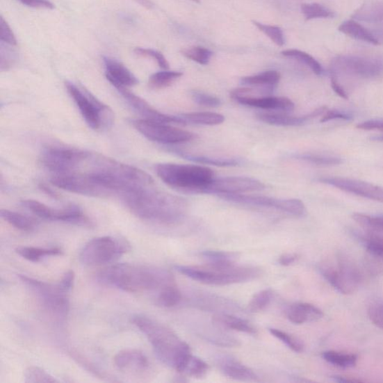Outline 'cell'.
<instances>
[{
  "instance_id": "cell-1",
  "label": "cell",
  "mask_w": 383,
  "mask_h": 383,
  "mask_svg": "<svg viewBox=\"0 0 383 383\" xmlns=\"http://www.w3.org/2000/svg\"><path fill=\"white\" fill-rule=\"evenodd\" d=\"M120 197L136 217L147 222L173 225L185 217L186 202L184 199L157 191L152 186L127 191Z\"/></svg>"
},
{
  "instance_id": "cell-2",
  "label": "cell",
  "mask_w": 383,
  "mask_h": 383,
  "mask_svg": "<svg viewBox=\"0 0 383 383\" xmlns=\"http://www.w3.org/2000/svg\"><path fill=\"white\" fill-rule=\"evenodd\" d=\"M97 279L106 286L133 293L160 292L165 287L175 284L170 271L136 263L111 265L98 272Z\"/></svg>"
},
{
  "instance_id": "cell-3",
  "label": "cell",
  "mask_w": 383,
  "mask_h": 383,
  "mask_svg": "<svg viewBox=\"0 0 383 383\" xmlns=\"http://www.w3.org/2000/svg\"><path fill=\"white\" fill-rule=\"evenodd\" d=\"M132 323L149 341L155 355L164 365L184 373L192 357L190 346L170 329L154 320L136 316Z\"/></svg>"
},
{
  "instance_id": "cell-4",
  "label": "cell",
  "mask_w": 383,
  "mask_h": 383,
  "mask_svg": "<svg viewBox=\"0 0 383 383\" xmlns=\"http://www.w3.org/2000/svg\"><path fill=\"white\" fill-rule=\"evenodd\" d=\"M175 270L194 281L218 286L250 282L259 278L261 274L259 268L238 267L235 263H209L206 267L178 265Z\"/></svg>"
},
{
  "instance_id": "cell-5",
  "label": "cell",
  "mask_w": 383,
  "mask_h": 383,
  "mask_svg": "<svg viewBox=\"0 0 383 383\" xmlns=\"http://www.w3.org/2000/svg\"><path fill=\"white\" fill-rule=\"evenodd\" d=\"M155 171L165 184L186 193H198L214 179L213 172L201 165L161 163Z\"/></svg>"
},
{
  "instance_id": "cell-6",
  "label": "cell",
  "mask_w": 383,
  "mask_h": 383,
  "mask_svg": "<svg viewBox=\"0 0 383 383\" xmlns=\"http://www.w3.org/2000/svg\"><path fill=\"white\" fill-rule=\"evenodd\" d=\"M65 86L88 127L95 131L110 129L114 122V113L109 106L85 88L70 82H67Z\"/></svg>"
},
{
  "instance_id": "cell-7",
  "label": "cell",
  "mask_w": 383,
  "mask_h": 383,
  "mask_svg": "<svg viewBox=\"0 0 383 383\" xmlns=\"http://www.w3.org/2000/svg\"><path fill=\"white\" fill-rule=\"evenodd\" d=\"M131 249L129 241L123 238L101 237L88 242L80 253V260L88 266H97L119 259Z\"/></svg>"
},
{
  "instance_id": "cell-8",
  "label": "cell",
  "mask_w": 383,
  "mask_h": 383,
  "mask_svg": "<svg viewBox=\"0 0 383 383\" xmlns=\"http://www.w3.org/2000/svg\"><path fill=\"white\" fill-rule=\"evenodd\" d=\"M331 75H345L364 80H379L383 77V60L379 58L341 55L333 58Z\"/></svg>"
},
{
  "instance_id": "cell-9",
  "label": "cell",
  "mask_w": 383,
  "mask_h": 383,
  "mask_svg": "<svg viewBox=\"0 0 383 383\" xmlns=\"http://www.w3.org/2000/svg\"><path fill=\"white\" fill-rule=\"evenodd\" d=\"M320 270L323 277L342 294L355 293L360 286V271L357 264L345 254L337 255L336 266L325 264Z\"/></svg>"
},
{
  "instance_id": "cell-10",
  "label": "cell",
  "mask_w": 383,
  "mask_h": 383,
  "mask_svg": "<svg viewBox=\"0 0 383 383\" xmlns=\"http://www.w3.org/2000/svg\"><path fill=\"white\" fill-rule=\"evenodd\" d=\"M19 279L31 289L41 301L44 309L56 318L64 319L70 311L67 293L60 284H54L19 275Z\"/></svg>"
},
{
  "instance_id": "cell-11",
  "label": "cell",
  "mask_w": 383,
  "mask_h": 383,
  "mask_svg": "<svg viewBox=\"0 0 383 383\" xmlns=\"http://www.w3.org/2000/svg\"><path fill=\"white\" fill-rule=\"evenodd\" d=\"M90 152L67 148L63 146H51L45 149L41 161L46 169L58 174L76 172L87 158Z\"/></svg>"
},
{
  "instance_id": "cell-12",
  "label": "cell",
  "mask_w": 383,
  "mask_h": 383,
  "mask_svg": "<svg viewBox=\"0 0 383 383\" xmlns=\"http://www.w3.org/2000/svg\"><path fill=\"white\" fill-rule=\"evenodd\" d=\"M223 200L241 204L256 206V207L269 208L286 212L295 217H303L307 213L305 204L299 199H278L268 196L224 194L220 195Z\"/></svg>"
},
{
  "instance_id": "cell-13",
  "label": "cell",
  "mask_w": 383,
  "mask_h": 383,
  "mask_svg": "<svg viewBox=\"0 0 383 383\" xmlns=\"http://www.w3.org/2000/svg\"><path fill=\"white\" fill-rule=\"evenodd\" d=\"M135 129L145 138L165 145L180 144L191 141L194 135L167 124L138 120L132 122Z\"/></svg>"
},
{
  "instance_id": "cell-14",
  "label": "cell",
  "mask_w": 383,
  "mask_h": 383,
  "mask_svg": "<svg viewBox=\"0 0 383 383\" xmlns=\"http://www.w3.org/2000/svg\"><path fill=\"white\" fill-rule=\"evenodd\" d=\"M51 183L56 188L75 194L104 198L111 194L85 172L58 174L53 176Z\"/></svg>"
},
{
  "instance_id": "cell-15",
  "label": "cell",
  "mask_w": 383,
  "mask_h": 383,
  "mask_svg": "<svg viewBox=\"0 0 383 383\" xmlns=\"http://www.w3.org/2000/svg\"><path fill=\"white\" fill-rule=\"evenodd\" d=\"M22 205L25 209L43 220L60 221L84 227H90L91 222L83 211L77 206L71 205L63 209H56L35 200H24Z\"/></svg>"
},
{
  "instance_id": "cell-16",
  "label": "cell",
  "mask_w": 383,
  "mask_h": 383,
  "mask_svg": "<svg viewBox=\"0 0 383 383\" xmlns=\"http://www.w3.org/2000/svg\"><path fill=\"white\" fill-rule=\"evenodd\" d=\"M265 188L263 183L247 177H227L214 179L202 188L198 193L205 194H241L261 191Z\"/></svg>"
},
{
  "instance_id": "cell-17",
  "label": "cell",
  "mask_w": 383,
  "mask_h": 383,
  "mask_svg": "<svg viewBox=\"0 0 383 383\" xmlns=\"http://www.w3.org/2000/svg\"><path fill=\"white\" fill-rule=\"evenodd\" d=\"M318 181L341 190L383 203V188L381 186L355 179L338 178V177H327Z\"/></svg>"
},
{
  "instance_id": "cell-18",
  "label": "cell",
  "mask_w": 383,
  "mask_h": 383,
  "mask_svg": "<svg viewBox=\"0 0 383 383\" xmlns=\"http://www.w3.org/2000/svg\"><path fill=\"white\" fill-rule=\"evenodd\" d=\"M127 103L133 110L138 112L144 120L163 124H184L180 115H170L163 114L154 109L151 105L147 103L142 98L136 95L129 90V88L119 90Z\"/></svg>"
},
{
  "instance_id": "cell-19",
  "label": "cell",
  "mask_w": 383,
  "mask_h": 383,
  "mask_svg": "<svg viewBox=\"0 0 383 383\" xmlns=\"http://www.w3.org/2000/svg\"><path fill=\"white\" fill-rule=\"evenodd\" d=\"M105 75L109 81L117 91L129 88L138 84V79L119 61L110 57L103 58Z\"/></svg>"
},
{
  "instance_id": "cell-20",
  "label": "cell",
  "mask_w": 383,
  "mask_h": 383,
  "mask_svg": "<svg viewBox=\"0 0 383 383\" xmlns=\"http://www.w3.org/2000/svg\"><path fill=\"white\" fill-rule=\"evenodd\" d=\"M234 99L241 104L263 110L290 112L295 107L294 103L286 97H237Z\"/></svg>"
},
{
  "instance_id": "cell-21",
  "label": "cell",
  "mask_w": 383,
  "mask_h": 383,
  "mask_svg": "<svg viewBox=\"0 0 383 383\" xmlns=\"http://www.w3.org/2000/svg\"><path fill=\"white\" fill-rule=\"evenodd\" d=\"M327 111V107H320L310 114L303 116H290L282 114L261 113L258 115L259 120L265 123L284 127H296L306 124L311 120L322 115Z\"/></svg>"
},
{
  "instance_id": "cell-22",
  "label": "cell",
  "mask_w": 383,
  "mask_h": 383,
  "mask_svg": "<svg viewBox=\"0 0 383 383\" xmlns=\"http://www.w3.org/2000/svg\"><path fill=\"white\" fill-rule=\"evenodd\" d=\"M116 367L123 370L143 371L149 366L148 358L138 350H124L114 358Z\"/></svg>"
},
{
  "instance_id": "cell-23",
  "label": "cell",
  "mask_w": 383,
  "mask_h": 383,
  "mask_svg": "<svg viewBox=\"0 0 383 383\" xmlns=\"http://www.w3.org/2000/svg\"><path fill=\"white\" fill-rule=\"evenodd\" d=\"M218 365L222 374L231 379L245 382L259 380V377L252 369L237 359L224 357L220 359Z\"/></svg>"
},
{
  "instance_id": "cell-24",
  "label": "cell",
  "mask_w": 383,
  "mask_h": 383,
  "mask_svg": "<svg viewBox=\"0 0 383 383\" xmlns=\"http://www.w3.org/2000/svg\"><path fill=\"white\" fill-rule=\"evenodd\" d=\"M323 317L322 311L309 303H297L288 311V320L300 325L305 323L316 322Z\"/></svg>"
},
{
  "instance_id": "cell-25",
  "label": "cell",
  "mask_w": 383,
  "mask_h": 383,
  "mask_svg": "<svg viewBox=\"0 0 383 383\" xmlns=\"http://www.w3.org/2000/svg\"><path fill=\"white\" fill-rule=\"evenodd\" d=\"M339 29L341 33L359 41L375 45H379L381 42L379 36L376 33L370 31L369 29L358 23L355 19L343 22Z\"/></svg>"
},
{
  "instance_id": "cell-26",
  "label": "cell",
  "mask_w": 383,
  "mask_h": 383,
  "mask_svg": "<svg viewBox=\"0 0 383 383\" xmlns=\"http://www.w3.org/2000/svg\"><path fill=\"white\" fill-rule=\"evenodd\" d=\"M356 21L383 26V3H367L360 7L352 15Z\"/></svg>"
},
{
  "instance_id": "cell-27",
  "label": "cell",
  "mask_w": 383,
  "mask_h": 383,
  "mask_svg": "<svg viewBox=\"0 0 383 383\" xmlns=\"http://www.w3.org/2000/svg\"><path fill=\"white\" fill-rule=\"evenodd\" d=\"M213 322L225 328L250 334V335H255L257 333L256 329L247 320L229 316V314H218V316H214Z\"/></svg>"
},
{
  "instance_id": "cell-28",
  "label": "cell",
  "mask_w": 383,
  "mask_h": 383,
  "mask_svg": "<svg viewBox=\"0 0 383 383\" xmlns=\"http://www.w3.org/2000/svg\"><path fill=\"white\" fill-rule=\"evenodd\" d=\"M352 219L359 225L363 231L383 238V215L355 213L352 215Z\"/></svg>"
},
{
  "instance_id": "cell-29",
  "label": "cell",
  "mask_w": 383,
  "mask_h": 383,
  "mask_svg": "<svg viewBox=\"0 0 383 383\" xmlns=\"http://www.w3.org/2000/svg\"><path fill=\"white\" fill-rule=\"evenodd\" d=\"M280 79L281 75L278 72L268 71L257 75L243 77L241 83L245 86L276 88Z\"/></svg>"
},
{
  "instance_id": "cell-30",
  "label": "cell",
  "mask_w": 383,
  "mask_h": 383,
  "mask_svg": "<svg viewBox=\"0 0 383 383\" xmlns=\"http://www.w3.org/2000/svg\"><path fill=\"white\" fill-rule=\"evenodd\" d=\"M15 252L24 259L38 262L45 257L58 256L63 254V250L60 248H38L33 247H19Z\"/></svg>"
},
{
  "instance_id": "cell-31",
  "label": "cell",
  "mask_w": 383,
  "mask_h": 383,
  "mask_svg": "<svg viewBox=\"0 0 383 383\" xmlns=\"http://www.w3.org/2000/svg\"><path fill=\"white\" fill-rule=\"evenodd\" d=\"M184 124L219 125L224 122V115L214 113H192L180 115Z\"/></svg>"
},
{
  "instance_id": "cell-32",
  "label": "cell",
  "mask_w": 383,
  "mask_h": 383,
  "mask_svg": "<svg viewBox=\"0 0 383 383\" xmlns=\"http://www.w3.org/2000/svg\"><path fill=\"white\" fill-rule=\"evenodd\" d=\"M171 152L178 154L186 160L201 164L212 165L220 167H230L238 165L240 163V162L236 159L213 158V157L194 155L176 149L172 150Z\"/></svg>"
},
{
  "instance_id": "cell-33",
  "label": "cell",
  "mask_w": 383,
  "mask_h": 383,
  "mask_svg": "<svg viewBox=\"0 0 383 383\" xmlns=\"http://www.w3.org/2000/svg\"><path fill=\"white\" fill-rule=\"evenodd\" d=\"M322 357L329 364L341 368L355 367L358 361L357 355L337 351L330 350L324 352Z\"/></svg>"
},
{
  "instance_id": "cell-34",
  "label": "cell",
  "mask_w": 383,
  "mask_h": 383,
  "mask_svg": "<svg viewBox=\"0 0 383 383\" xmlns=\"http://www.w3.org/2000/svg\"><path fill=\"white\" fill-rule=\"evenodd\" d=\"M1 218L12 227L23 231H31L35 229V222L26 215L14 211L2 209Z\"/></svg>"
},
{
  "instance_id": "cell-35",
  "label": "cell",
  "mask_w": 383,
  "mask_h": 383,
  "mask_svg": "<svg viewBox=\"0 0 383 383\" xmlns=\"http://www.w3.org/2000/svg\"><path fill=\"white\" fill-rule=\"evenodd\" d=\"M182 293L175 284L165 287L156 298V303L164 308H172L179 305L182 301Z\"/></svg>"
},
{
  "instance_id": "cell-36",
  "label": "cell",
  "mask_w": 383,
  "mask_h": 383,
  "mask_svg": "<svg viewBox=\"0 0 383 383\" xmlns=\"http://www.w3.org/2000/svg\"><path fill=\"white\" fill-rule=\"evenodd\" d=\"M356 238L368 252L383 259V238L365 231L355 233Z\"/></svg>"
},
{
  "instance_id": "cell-37",
  "label": "cell",
  "mask_w": 383,
  "mask_h": 383,
  "mask_svg": "<svg viewBox=\"0 0 383 383\" xmlns=\"http://www.w3.org/2000/svg\"><path fill=\"white\" fill-rule=\"evenodd\" d=\"M284 56L293 58L309 67L310 70L317 75H321L323 73V70L321 65L311 55L306 52H303L295 49L292 50L284 51L282 52Z\"/></svg>"
},
{
  "instance_id": "cell-38",
  "label": "cell",
  "mask_w": 383,
  "mask_h": 383,
  "mask_svg": "<svg viewBox=\"0 0 383 383\" xmlns=\"http://www.w3.org/2000/svg\"><path fill=\"white\" fill-rule=\"evenodd\" d=\"M183 76L181 72L163 71L152 74L149 81V86L153 90H163L172 85Z\"/></svg>"
},
{
  "instance_id": "cell-39",
  "label": "cell",
  "mask_w": 383,
  "mask_h": 383,
  "mask_svg": "<svg viewBox=\"0 0 383 383\" xmlns=\"http://www.w3.org/2000/svg\"><path fill=\"white\" fill-rule=\"evenodd\" d=\"M301 11L307 19L331 18L335 16L330 9L318 3L302 4Z\"/></svg>"
},
{
  "instance_id": "cell-40",
  "label": "cell",
  "mask_w": 383,
  "mask_h": 383,
  "mask_svg": "<svg viewBox=\"0 0 383 383\" xmlns=\"http://www.w3.org/2000/svg\"><path fill=\"white\" fill-rule=\"evenodd\" d=\"M182 55L200 65H208L213 56V53L209 49L203 47H192L184 49Z\"/></svg>"
},
{
  "instance_id": "cell-41",
  "label": "cell",
  "mask_w": 383,
  "mask_h": 383,
  "mask_svg": "<svg viewBox=\"0 0 383 383\" xmlns=\"http://www.w3.org/2000/svg\"><path fill=\"white\" fill-rule=\"evenodd\" d=\"M209 370L207 363L192 355L184 373L191 377L201 379L207 375Z\"/></svg>"
},
{
  "instance_id": "cell-42",
  "label": "cell",
  "mask_w": 383,
  "mask_h": 383,
  "mask_svg": "<svg viewBox=\"0 0 383 383\" xmlns=\"http://www.w3.org/2000/svg\"><path fill=\"white\" fill-rule=\"evenodd\" d=\"M24 382L26 383L57 382L53 376L41 368L29 367L24 373Z\"/></svg>"
},
{
  "instance_id": "cell-43",
  "label": "cell",
  "mask_w": 383,
  "mask_h": 383,
  "mask_svg": "<svg viewBox=\"0 0 383 383\" xmlns=\"http://www.w3.org/2000/svg\"><path fill=\"white\" fill-rule=\"evenodd\" d=\"M269 331L272 336L280 340L293 352L300 353L304 351L305 346H304L303 343L298 338L277 329H270Z\"/></svg>"
},
{
  "instance_id": "cell-44",
  "label": "cell",
  "mask_w": 383,
  "mask_h": 383,
  "mask_svg": "<svg viewBox=\"0 0 383 383\" xmlns=\"http://www.w3.org/2000/svg\"><path fill=\"white\" fill-rule=\"evenodd\" d=\"M272 292L270 289L261 291L254 294L249 304V309L252 312H259L266 309L271 302Z\"/></svg>"
},
{
  "instance_id": "cell-45",
  "label": "cell",
  "mask_w": 383,
  "mask_h": 383,
  "mask_svg": "<svg viewBox=\"0 0 383 383\" xmlns=\"http://www.w3.org/2000/svg\"><path fill=\"white\" fill-rule=\"evenodd\" d=\"M202 256L209 263H229L235 262L239 259L240 254L237 252L221 251H204Z\"/></svg>"
},
{
  "instance_id": "cell-46",
  "label": "cell",
  "mask_w": 383,
  "mask_h": 383,
  "mask_svg": "<svg viewBox=\"0 0 383 383\" xmlns=\"http://www.w3.org/2000/svg\"><path fill=\"white\" fill-rule=\"evenodd\" d=\"M295 157L298 160L319 165H333L341 163L339 157L325 155L305 154L296 155Z\"/></svg>"
},
{
  "instance_id": "cell-47",
  "label": "cell",
  "mask_w": 383,
  "mask_h": 383,
  "mask_svg": "<svg viewBox=\"0 0 383 383\" xmlns=\"http://www.w3.org/2000/svg\"><path fill=\"white\" fill-rule=\"evenodd\" d=\"M253 23L261 32L270 38L274 44L279 47L284 45V38L281 28L275 26L265 25L256 22H254Z\"/></svg>"
},
{
  "instance_id": "cell-48",
  "label": "cell",
  "mask_w": 383,
  "mask_h": 383,
  "mask_svg": "<svg viewBox=\"0 0 383 383\" xmlns=\"http://www.w3.org/2000/svg\"><path fill=\"white\" fill-rule=\"evenodd\" d=\"M191 97L195 104L204 107L217 108L222 104L220 98L201 92H193Z\"/></svg>"
},
{
  "instance_id": "cell-49",
  "label": "cell",
  "mask_w": 383,
  "mask_h": 383,
  "mask_svg": "<svg viewBox=\"0 0 383 383\" xmlns=\"http://www.w3.org/2000/svg\"><path fill=\"white\" fill-rule=\"evenodd\" d=\"M136 55L153 58L158 65L164 70H168L170 64L166 60L165 56L159 51L152 50V49L137 47L134 50Z\"/></svg>"
},
{
  "instance_id": "cell-50",
  "label": "cell",
  "mask_w": 383,
  "mask_h": 383,
  "mask_svg": "<svg viewBox=\"0 0 383 383\" xmlns=\"http://www.w3.org/2000/svg\"><path fill=\"white\" fill-rule=\"evenodd\" d=\"M0 28H1V42L9 46H16L17 39L5 19L1 17L0 19Z\"/></svg>"
},
{
  "instance_id": "cell-51",
  "label": "cell",
  "mask_w": 383,
  "mask_h": 383,
  "mask_svg": "<svg viewBox=\"0 0 383 383\" xmlns=\"http://www.w3.org/2000/svg\"><path fill=\"white\" fill-rule=\"evenodd\" d=\"M368 313L373 323L383 329V303H377L370 306Z\"/></svg>"
},
{
  "instance_id": "cell-52",
  "label": "cell",
  "mask_w": 383,
  "mask_h": 383,
  "mask_svg": "<svg viewBox=\"0 0 383 383\" xmlns=\"http://www.w3.org/2000/svg\"><path fill=\"white\" fill-rule=\"evenodd\" d=\"M75 280V273L73 270L67 271L65 273L62 280L58 284L63 291L68 293L74 286Z\"/></svg>"
},
{
  "instance_id": "cell-53",
  "label": "cell",
  "mask_w": 383,
  "mask_h": 383,
  "mask_svg": "<svg viewBox=\"0 0 383 383\" xmlns=\"http://www.w3.org/2000/svg\"><path fill=\"white\" fill-rule=\"evenodd\" d=\"M18 2L31 8L54 9L55 6L49 0H17Z\"/></svg>"
},
{
  "instance_id": "cell-54",
  "label": "cell",
  "mask_w": 383,
  "mask_h": 383,
  "mask_svg": "<svg viewBox=\"0 0 383 383\" xmlns=\"http://www.w3.org/2000/svg\"><path fill=\"white\" fill-rule=\"evenodd\" d=\"M351 119H352L351 115L348 114L341 113L336 111H327L325 113H324L320 122H327L329 121H332L334 120H350Z\"/></svg>"
},
{
  "instance_id": "cell-55",
  "label": "cell",
  "mask_w": 383,
  "mask_h": 383,
  "mask_svg": "<svg viewBox=\"0 0 383 383\" xmlns=\"http://www.w3.org/2000/svg\"><path fill=\"white\" fill-rule=\"evenodd\" d=\"M357 129L361 130L371 131L377 130L383 131V121L370 120L357 125Z\"/></svg>"
},
{
  "instance_id": "cell-56",
  "label": "cell",
  "mask_w": 383,
  "mask_h": 383,
  "mask_svg": "<svg viewBox=\"0 0 383 383\" xmlns=\"http://www.w3.org/2000/svg\"><path fill=\"white\" fill-rule=\"evenodd\" d=\"M1 53H3L6 54H1V70L2 71H7L9 70L10 67H11L14 63H15V57L13 55V52L12 51H4L3 49L1 48Z\"/></svg>"
},
{
  "instance_id": "cell-57",
  "label": "cell",
  "mask_w": 383,
  "mask_h": 383,
  "mask_svg": "<svg viewBox=\"0 0 383 383\" xmlns=\"http://www.w3.org/2000/svg\"><path fill=\"white\" fill-rule=\"evenodd\" d=\"M331 85L334 92H335L339 97L343 98V99H348V95L347 92L340 84L338 81V78L335 76L331 75Z\"/></svg>"
},
{
  "instance_id": "cell-58",
  "label": "cell",
  "mask_w": 383,
  "mask_h": 383,
  "mask_svg": "<svg viewBox=\"0 0 383 383\" xmlns=\"http://www.w3.org/2000/svg\"><path fill=\"white\" fill-rule=\"evenodd\" d=\"M298 259V254H284L279 259V263L282 266H290Z\"/></svg>"
},
{
  "instance_id": "cell-59",
  "label": "cell",
  "mask_w": 383,
  "mask_h": 383,
  "mask_svg": "<svg viewBox=\"0 0 383 383\" xmlns=\"http://www.w3.org/2000/svg\"><path fill=\"white\" fill-rule=\"evenodd\" d=\"M334 379H335V380L339 382H360V380L348 379L343 377H334Z\"/></svg>"
},
{
  "instance_id": "cell-60",
  "label": "cell",
  "mask_w": 383,
  "mask_h": 383,
  "mask_svg": "<svg viewBox=\"0 0 383 383\" xmlns=\"http://www.w3.org/2000/svg\"><path fill=\"white\" fill-rule=\"evenodd\" d=\"M135 1L149 8L153 6L152 3L149 0H135Z\"/></svg>"
},
{
  "instance_id": "cell-61",
  "label": "cell",
  "mask_w": 383,
  "mask_h": 383,
  "mask_svg": "<svg viewBox=\"0 0 383 383\" xmlns=\"http://www.w3.org/2000/svg\"><path fill=\"white\" fill-rule=\"evenodd\" d=\"M376 140H383V136H382L381 137H378V138H377Z\"/></svg>"
},
{
  "instance_id": "cell-62",
  "label": "cell",
  "mask_w": 383,
  "mask_h": 383,
  "mask_svg": "<svg viewBox=\"0 0 383 383\" xmlns=\"http://www.w3.org/2000/svg\"><path fill=\"white\" fill-rule=\"evenodd\" d=\"M192 1L195 2V3H200V0H192Z\"/></svg>"
}]
</instances>
